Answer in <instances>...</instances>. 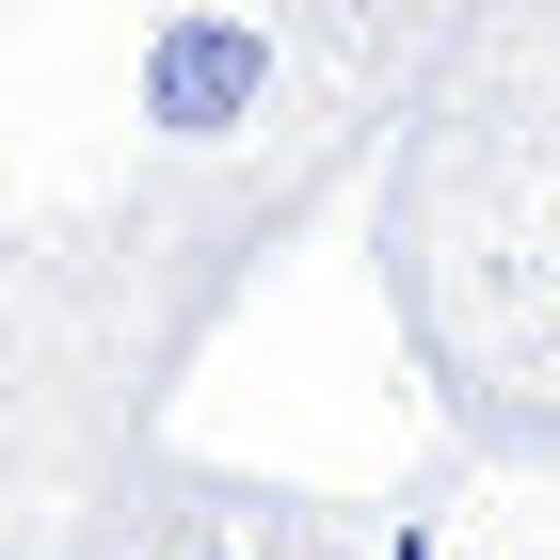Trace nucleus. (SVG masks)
Here are the masks:
<instances>
[{
  "label": "nucleus",
  "mask_w": 560,
  "mask_h": 560,
  "mask_svg": "<svg viewBox=\"0 0 560 560\" xmlns=\"http://www.w3.org/2000/svg\"><path fill=\"white\" fill-rule=\"evenodd\" d=\"M432 161H513V144H560V0H465V65L417 113Z\"/></svg>",
  "instance_id": "4"
},
{
  "label": "nucleus",
  "mask_w": 560,
  "mask_h": 560,
  "mask_svg": "<svg viewBox=\"0 0 560 560\" xmlns=\"http://www.w3.org/2000/svg\"><path fill=\"white\" fill-rule=\"evenodd\" d=\"M161 224V209H144ZM209 289H176V304H144V257L113 272V257H0V560L48 528V497H65V432H81V369H113V320H192Z\"/></svg>",
  "instance_id": "3"
},
{
  "label": "nucleus",
  "mask_w": 560,
  "mask_h": 560,
  "mask_svg": "<svg viewBox=\"0 0 560 560\" xmlns=\"http://www.w3.org/2000/svg\"><path fill=\"white\" fill-rule=\"evenodd\" d=\"M417 320L497 448H560V144L432 161L417 224Z\"/></svg>",
  "instance_id": "1"
},
{
  "label": "nucleus",
  "mask_w": 560,
  "mask_h": 560,
  "mask_svg": "<svg viewBox=\"0 0 560 560\" xmlns=\"http://www.w3.org/2000/svg\"><path fill=\"white\" fill-rule=\"evenodd\" d=\"M352 129H385V113L337 81V48L304 33L289 0H144V144H161V176L289 192Z\"/></svg>",
  "instance_id": "2"
},
{
  "label": "nucleus",
  "mask_w": 560,
  "mask_h": 560,
  "mask_svg": "<svg viewBox=\"0 0 560 560\" xmlns=\"http://www.w3.org/2000/svg\"><path fill=\"white\" fill-rule=\"evenodd\" d=\"M144 560H320L304 497H241V480H192V513L144 528Z\"/></svg>",
  "instance_id": "5"
}]
</instances>
